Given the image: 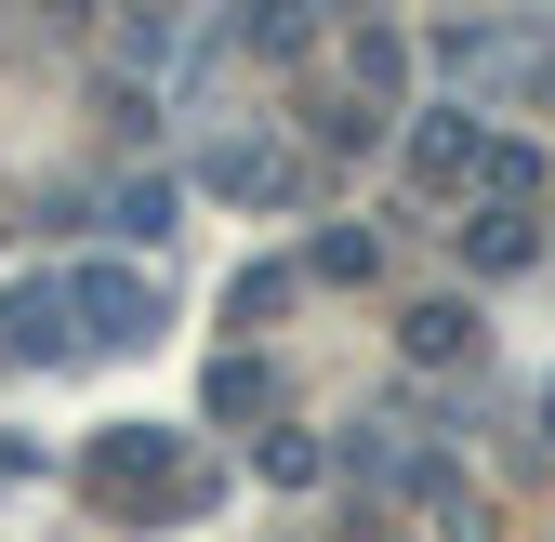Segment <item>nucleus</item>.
Masks as SVG:
<instances>
[{
	"label": "nucleus",
	"instance_id": "1",
	"mask_svg": "<svg viewBox=\"0 0 555 542\" xmlns=\"http://www.w3.org/2000/svg\"><path fill=\"white\" fill-rule=\"evenodd\" d=\"M437 66L476 93H555V40L542 27H437Z\"/></svg>",
	"mask_w": 555,
	"mask_h": 542
},
{
	"label": "nucleus",
	"instance_id": "2",
	"mask_svg": "<svg viewBox=\"0 0 555 542\" xmlns=\"http://www.w3.org/2000/svg\"><path fill=\"white\" fill-rule=\"evenodd\" d=\"M66 345H93V331H80V292H66V279H27L14 305H0V371H40V358H66Z\"/></svg>",
	"mask_w": 555,
	"mask_h": 542
},
{
	"label": "nucleus",
	"instance_id": "3",
	"mask_svg": "<svg viewBox=\"0 0 555 542\" xmlns=\"http://www.w3.org/2000/svg\"><path fill=\"white\" fill-rule=\"evenodd\" d=\"M66 292H80L93 345H146V331H159V292L132 279V264H66Z\"/></svg>",
	"mask_w": 555,
	"mask_h": 542
},
{
	"label": "nucleus",
	"instance_id": "4",
	"mask_svg": "<svg viewBox=\"0 0 555 542\" xmlns=\"http://www.w3.org/2000/svg\"><path fill=\"white\" fill-rule=\"evenodd\" d=\"M463 172H490L476 106H424V119H410V185H463Z\"/></svg>",
	"mask_w": 555,
	"mask_h": 542
},
{
	"label": "nucleus",
	"instance_id": "5",
	"mask_svg": "<svg viewBox=\"0 0 555 542\" xmlns=\"http://www.w3.org/2000/svg\"><path fill=\"white\" fill-rule=\"evenodd\" d=\"M159 463H172L159 424H119V437L93 450V490H106V503H146V490H159Z\"/></svg>",
	"mask_w": 555,
	"mask_h": 542
},
{
	"label": "nucleus",
	"instance_id": "6",
	"mask_svg": "<svg viewBox=\"0 0 555 542\" xmlns=\"http://www.w3.org/2000/svg\"><path fill=\"white\" fill-rule=\"evenodd\" d=\"M529 251H542V225H529V212H490V198H476V225H463V264H476V279H516Z\"/></svg>",
	"mask_w": 555,
	"mask_h": 542
},
{
	"label": "nucleus",
	"instance_id": "7",
	"mask_svg": "<svg viewBox=\"0 0 555 542\" xmlns=\"http://www.w3.org/2000/svg\"><path fill=\"white\" fill-rule=\"evenodd\" d=\"M397 345L424 358V371H450V358H476V318H463V305H410V318H397Z\"/></svg>",
	"mask_w": 555,
	"mask_h": 542
},
{
	"label": "nucleus",
	"instance_id": "8",
	"mask_svg": "<svg viewBox=\"0 0 555 542\" xmlns=\"http://www.w3.org/2000/svg\"><path fill=\"white\" fill-rule=\"evenodd\" d=\"M251 477H264V490H305V477H331V450H318V437H292V424H264Z\"/></svg>",
	"mask_w": 555,
	"mask_h": 542
},
{
	"label": "nucleus",
	"instance_id": "9",
	"mask_svg": "<svg viewBox=\"0 0 555 542\" xmlns=\"http://www.w3.org/2000/svg\"><path fill=\"white\" fill-rule=\"evenodd\" d=\"M238 53H264V66H292V53H318V27H305V14H251V27H238Z\"/></svg>",
	"mask_w": 555,
	"mask_h": 542
},
{
	"label": "nucleus",
	"instance_id": "10",
	"mask_svg": "<svg viewBox=\"0 0 555 542\" xmlns=\"http://www.w3.org/2000/svg\"><path fill=\"white\" fill-rule=\"evenodd\" d=\"M318 279H371V225H331L318 238Z\"/></svg>",
	"mask_w": 555,
	"mask_h": 542
}]
</instances>
